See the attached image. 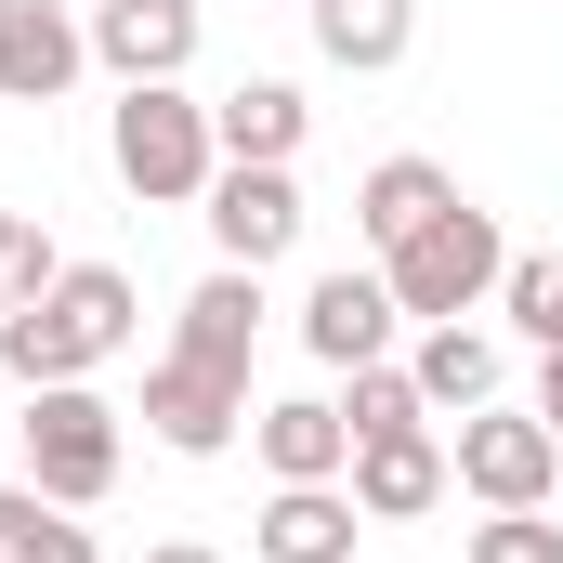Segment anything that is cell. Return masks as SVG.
Here are the masks:
<instances>
[{
  "label": "cell",
  "mask_w": 563,
  "mask_h": 563,
  "mask_svg": "<svg viewBox=\"0 0 563 563\" xmlns=\"http://www.w3.org/2000/svg\"><path fill=\"white\" fill-rule=\"evenodd\" d=\"M132 341H144V288L119 276V263H66L26 314H0V367H13V394H40V380H92V367H119Z\"/></svg>",
  "instance_id": "cell-1"
},
{
  "label": "cell",
  "mask_w": 563,
  "mask_h": 563,
  "mask_svg": "<svg viewBox=\"0 0 563 563\" xmlns=\"http://www.w3.org/2000/svg\"><path fill=\"white\" fill-rule=\"evenodd\" d=\"M106 157H119V184H132L144 210H197L210 170H223V132H210V106L184 79H132L106 106Z\"/></svg>",
  "instance_id": "cell-2"
},
{
  "label": "cell",
  "mask_w": 563,
  "mask_h": 563,
  "mask_svg": "<svg viewBox=\"0 0 563 563\" xmlns=\"http://www.w3.org/2000/svg\"><path fill=\"white\" fill-rule=\"evenodd\" d=\"M380 276H394V314H420V328H445V314H498V276H511V236H498V210H432L407 250H380Z\"/></svg>",
  "instance_id": "cell-3"
},
{
  "label": "cell",
  "mask_w": 563,
  "mask_h": 563,
  "mask_svg": "<svg viewBox=\"0 0 563 563\" xmlns=\"http://www.w3.org/2000/svg\"><path fill=\"white\" fill-rule=\"evenodd\" d=\"M13 445H26V485L40 498H66V511H106L119 498V407L92 394V380H40L26 394V420H13Z\"/></svg>",
  "instance_id": "cell-4"
},
{
  "label": "cell",
  "mask_w": 563,
  "mask_h": 563,
  "mask_svg": "<svg viewBox=\"0 0 563 563\" xmlns=\"http://www.w3.org/2000/svg\"><path fill=\"white\" fill-rule=\"evenodd\" d=\"M445 472H459V498H485V511H551L563 432L538 420V407H472V420H445Z\"/></svg>",
  "instance_id": "cell-5"
},
{
  "label": "cell",
  "mask_w": 563,
  "mask_h": 563,
  "mask_svg": "<svg viewBox=\"0 0 563 563\" xmlns=\"http://www.w3.org/2000/svg\"><path fill=\"white\" fill-rule=\"evenodd\" d=\"M197 223H210V250H223V263H250V276H263V263L301 250V223H314V210H301V170H276V157H223V170H210V197H197Z\"/></svg>",
  "instance_id": "cell-6"
},
{
  "label": "cell",
  "mask_w": 563,
  "mask_h": 563,
  "mask_svg": "<svg viewBox=\"0 0 563 563\" xmlns=\"http://www.w3.org/2000/svg\"><path fill=\"white\" fill-rule=\"evenodd\" d=\"M144 432H157L170 459H223V445L250 432V380H236V367H197V354H157V367H144Z\"/></svg>",
  "instance_id": "cell-7"
},
{
  "label": "cell",
  "mask_w": 563,
  "mask_h": 563,
  "mask_svg": "<svg viewBox=\"0 0 563 563\" xmlns=\"http://www.w3.org/2000/svg\"><path fill=\"white\" fill-rule=\"evenodd\" d=\"M394 328H407V314H394V276H380V263H328V276L301 288V354H314V367H380Z\"/></svg>",
  "instance_id": "cell-8"
},
{
  "label": "cell",
  "mask_w": 563,
  "mask_h": 563,
  "mask_svg": "<svg viewBox=\"0 0 563 563\" xmlns=\"http://www.w3.org/2000/svg\"><path fill=\"white\" fill-rule=\"evenodd\" d=\"M79 26H92V66H106L119 92H132V79H184V66H197V40H210V13H197V0H92Z\"/></svg>",
  "instance_id": "cell-9"
},
{
  "label": "cell",
  "mask_w": 563,
  "mask_h": 563,
  "mask_svg": "<svg viewBox=\"0 0 563 563\" xmlns=\"http://www.w3.org/2000/svg\"><path fill=\"white\" fill-rule=\"evenodd\" d=\"M92 66V26L66 0H0V106H66Z\"/></svg>",
  "instance_id": "cell-10"
},
{
  "label": "cell",
  "mask_w": 563,
  "mask_h": 563,
  "mask_svg": "<svg viewBox=\"0 0 563 563\" xmlns=\"http://www.w3.org/2000/svg\"><path fill=\"white\" fill-rule=\"evenodd\" d=\"M354 511L367 525H420V511H445L459 498V472H445V432H380V445H354Z\"/></svg>",
  "instance_id": "cell-11"
},
{
  "label": "cell",
  "mask_w": 563,
  "mask_h": 563,
  "mask_svg": "<svg viewBox=\"0 0 563 563\" xmlns=\"http://www.w3.org/2000/svg\"><path fill=\"white\" fill-rule=\"evenodd\" d=\"M250 445H263L276 485H341V472H354V420H341V394H276V407H250Z\"/></svg>",
  "instance_id": "cell-12"
},
{
  "label": "cell",
  "mask_w": 563,
  "mask_h": 563,
  "mask_svg": "<svg viewBox=\"0 0 563 563\" xmlns=\"http://www.w3.org/2000/svg\"><path fill=\"white\" fill-rule=\"evenodd\" d=\"M250 341H263V276H250V263H210V276L184 288V314H170V354L250 380Z\"/></svg>",
  "instance_id": "cell-13"
},
{
  "label": "cell",
  "mask_w": 563,
  "mask_h": 563,
  "mask_svg": "<svg viewBox=\"0 0 563 563\" xmlns=\"http://www.w3.org/2000/svg\"><path fill=\"white\" fill-rule=\"evenodd\" d=\"M354 485H276L263 498V525H250V551L263 563H354Z\"/></svg>",
  "instance_id": "cell-14"
},
{
  "label": "cell",
  "mask_w": 563,
  "mask_h": 563,
  "mask_svg": "<svg viewBox=\"0 0 563 563\" xmlns=\"http://www.w3.org/2000/svg\"><path fill=\"white\" fill-rule=\"evenodd\" d=\"M407 380H420L432 420H472V407H498V341L445 314V328H420V341H407Z\"/></svg>",
  "instance_id": "cell-15"
},
{
  "label": "cell",
  "mask_w": 563,
  "mask_h": 563,
  "mask_svg": "<svg viewBox=\"0 0 563 563\" xmlns=\"http://www.w3.org/2000/svg\"><path fill=\"white\" fill-rule=\"evenodd\" d=\"M314 53L354 79H394L420 53V0H314Z\"/></svg>",
  "instance_id": "cell-16"
},
{
  "label": "cell",
  "mask_w": 563,
  "mask_h": 563,
  "mask_svg": "<svg viewBox=\"0 0 563 563\" xmlns=\"http://www.w3.org/2000/svg\"><path fill=\"white\" fill-rule=\"evenodd\" d=\"M432 210H459V170H432V157H380V170L354 184V236H367V250H407Z\"/></svg>",
  "instance_id": "cell-17"
},
{
  "label": "cell",
  "mask_w": 563,
  "mask_h": 563,
  "mask_svg": "<svg viewBox=\"0 0 563 563\" xmlns=\"http://www.w3.org/2000/svg\"><path fill=\"white\" fill-rule=\"evenodd\" d=\"M210 132H223V157H301V132H314V106H301V79H236L223 106H210Z\"/></svg>",
  "instance_id": "cell-18"
},
{
  "label": "cell",
  "mask_w": 563,
  "mask_h": 563,
  "mask_svg": "<svg viewBox=\"0 0 563 563\" xmlns=\"http://www.w3.org/2000/svg\"><path fill=\"white\" fill-rule=\"evenodd\" d=\"M0 563H106V551H92V525H79L66 498H40V485L13 472V485H0Z\"/></svg>",
  "instance_id": "cell-19"
},
{
  "label": "cell",
  "mask_w": 563,
  "mask_h": 563,
  "mask_svg": "<svg viewBox=\"0 0 563 563\" xmlns=\"http://www.w3.org/2000/svg\"><path fill=\"white\" fill-rule=\"evenodd\" d=\"M341 420H354V445H380V432H432L420 380H407V354H380V367H341Z\"/></svg>",
  "instance_id": "cell-20"
},
{
  "label": "cell",
  "mask_w": 563,
  "mask_h": 563,
  "mask_svg": "<svg viewBox=\"0 0 563 563\" xmlns=\"http://www.w3.org/2000/svg\"><path fill=\"white\" fill-rule=\"evenodd\" d=\"M498 314H511V341H563V250H511V276H498Z\"/></svg>",
  "instance_id": "cell-21"
},
{
  "label": "cell",
  "mask_w": 563,
  "mask_h": 563,
  "mask_svg": "<svg viewBox=\"0 0 563 563\" xmlns=\"http://www.w3.org/2000/svg\"><path fill=\"white\" fill-rule=\"evenodd\" d=\"M53 276H66V250H53L26 210H0V314H26V301H40Z\"/></svg>",
  "instance_id": "cell-22"
},
{
  "label": "cell",
  "mask_w": 563,
  "mask_h": 563,
  "mask_svg": "<svg viewBox=\"0 0 563 563\" xmlns=\"http://www.w3.org/2000/svg\"><path fill=\"white\" fill-rule=\"evenodd\" d=\"M459 563H563V525L551 511H485V525L459 538Z\"/></svg>",
  "instance_id": "cell-23"
},
{
  "label": "cell",
  "mask_w": 563,
  "mask_h": 563,
  "mask_svg": "<svg viewBox=\"0 0 563 563\" xmlns=\"http://www.w3.org/2000/svg\"><path fill=\"white\" fill-rule=\"evenodd\" d=\"M538 420L563 432V341H551V354H538Z\"/></svg>",
  "instance_id": "cell-24"
},
{
  "label": "cell",
  "mask_w": 563,
  "mask_h": 563,
  "mask_svg": "<svg viewBox=\"0 0 563 563\" xmlns=\"http://www.w3.org/2000/svg\"><path fill=\"white\" fill-rule=\"evenodd\" d=\"M144 563H223V551H210V538H157Z\"/></svg>",
  "instance_id": "cell-25"
}]
</instances>
